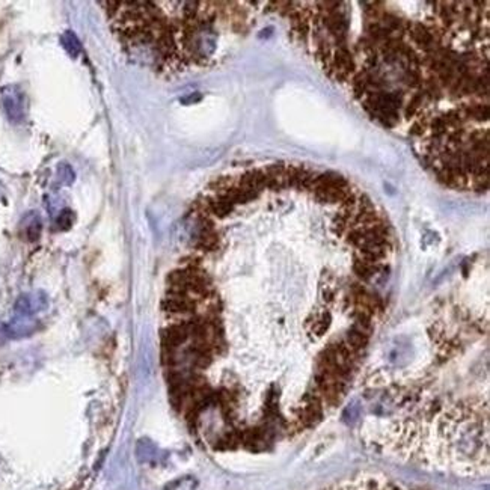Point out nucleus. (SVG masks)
Instances as JSON below:
<instances>
[{"instance_id": "obj_4", "label": "nucleus", "mask_w": 490, "mask_h": 490, "mask_svg": "<svg viewBox=\"0 0 490 490\" xmlns=\"http://www.w3.org/2000/svg\"><path fill=\"white\" fill-rule=\"evenodd\" d=\"M21 229L29 242H35L38 239L39 234H41V219L35 211H30L21 220Z\"/></svg>"}, {"instance_id": "obj_1", "label": "nucleus", "mask_w": 490, "mask_h": 490, "mask_svg": "<svg viewBox=\"0 0 490 490\" xmlns=\"http://www.w3.org/2000/svg\"><path fill=\"white\" fill-rule=\"evenodd\" d=\"M0 105L8 121L12 124H20L26 118V100L17 86H6L0 96Z\"/></svg>"}, {"instance_id": "obj_2", "label": "nucleus", "mask_w": 490, "mask_h": 490, "mask_svg": "<svg viewBox=\"0 0 490 490\" xmlns=\"http://www.w3.org/2000/svg\"><path fill=\"white\" fill-rule=\"evenodd\" d=\"M329 490H409V489L381 477H358L353 480H347L344 483L332 487Z\"/></svg>"}, {"instance_id": "obj_3", "label": "nucleus", "mask_w": 490, "mask_h": 490, "mask_svg": "<svg viewBox=\"0 0 490 490\" xmlns=\"http://www.w3.org/2000/svg\"><path fill=\"white\" fill-rule=\"evenodd\" d=\"M47 306V299L43 293H30L21 296L17 302H15V312L19 317H30V315L44 310Z\"/></svg>"}, {"instance_id": "obj_7", "label": "nucleus", "mask_w": 490, "mask_h": 490, "mask_svg": "<svg viewBox=\"0 0 490 490\" xmlns=\"http://www.w3.org/2000/svg\"><path fill=\"white\" fill-rule=\"evenodd\" d=\"M70 217H71V211H68V210L62 211L61 215L58 216V225H61L62 228H67V226H70V224H71Z\"/></svg>"}, {"instance_id": "obj_5", "label": "nucleus", "mask_w": 490, "mask_h": 490, "mask_svg": "<svg viewBox=\"0 0 490 490\" xmlns=\"http://www.w3.org/2000/svg\"><path fill=\"white\" fill-rule=\"evenodd\" d=\"M61 44L71 58H78V54L82 53V43L73 30H67L61 35Z\"/></svg>"}, {"instance_id": "obj_6", "label": "nucleus", "mask_w": 490, "mask_h": 490, "mask_svg": "<svg viewBox=\"0 0 490 490\" xmlns=\"http://www.w3.org/2000/svg\"><path fill=\"white\" fill-rule=\"evenodd\" d=\"M58 178L61 183H64V184H71L74 181L76 178V173L73 171V168H71L70 164L67 163H61L58 166Z\"/></svg>"}]
</instances>
